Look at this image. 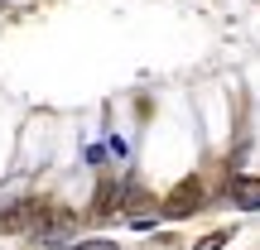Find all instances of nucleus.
Returning <instances> with one entry per match:
<instances>
[{"mask_svg": "<svg viewBox=\"0 0 260 250\" xmlns=\"http://www.w3.org/2000/svg\"><path fill=\"white\" fill-rule=\"evenodd\" d=\"M198 207H203V183H198V178H183V183L159 202V212H164L169 222H178V217H193Z\"/></svg>", "mask_w": 260, "mask_h": 250, "instance_id": "f257e3e1", "label": "nucleus"}, {"mask_svg": "<svg viewBox=\"0 0 260 250\" xmlns=\"http://www.w3.org/2000/svg\"><path fill=\"white\" fill-rule=\"evenodd\" d=\"M34 222H39V197L10 202L5 212H0V231H10V236H34Z\"/></svg>", "mask_w": 260, "mask_h": 250, "instance_id": "f03ea898", "label": "nucleus"}, {"mask_svg": "<svg viewBox=\"0 0 260 250\" xmlns=\"http://www.w3.org/2000/svg\"><path fill=\"white\" fill-rule=\"evenodd\" d=\"M232 202L246 207V212H260V178H232Z\"/></svg>", "mask_w": 260, "mask_h": 250, "instance_id": "7ed1b4c3", "label": "nucleus"}, {"mask_svg": "<svg viewBox=\"0 0 260 250\" xmlns=\"http://www.w3.org/2000/svg\"><path fill=\"white\" fill-rule=\"evenodd\" d=\"M121 197H125V188H121V183H111V178H106V183L96 188V207H92V212H96V217H116V212H121V207H125Z\"/></svg>", "mask_w": 260, "mask_h": 250, "instance_id": "20e7f679", "label": "nucleus"}, {"mask_svg": "<svg viewBox=\"0 0 260 250\" xmlns=\"http://www.w3.org/2000/svg\"><path fill=\"white\" fill-rule=\"evenodd\" d=\"M68 250H121L116 241H102V236H92V241H73Z\"/></svg>", "mask_w": 260, "mask_h": 250, "instance_id": "39448f33", "label": "nucleus"}, {"mask_svg": "<svg viewBox=\"0 0 260 250\" xmlns=\"http://www.w3.org/2000/svg\"><path fill=\"white\" fill-rule=\"evenodd\" d=\"M226 241H232V236H226V231H212V236H203V241H198L193 250H222Z\"/></svg>", "mask_w": 260, "mask_h": 250, "instance_id": "423d86ee", "label": "nucleus"}]
</instances>
